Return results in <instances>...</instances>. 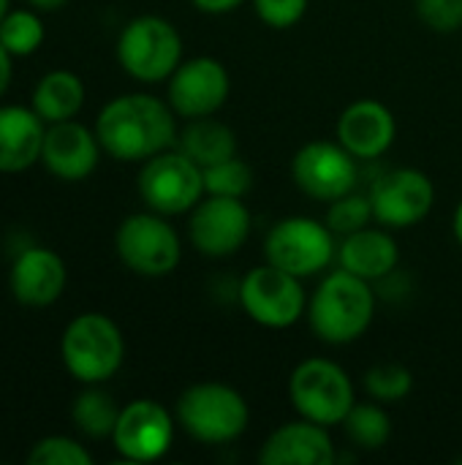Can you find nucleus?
Instances as JSON below:
<instances>
[{
  "label": "nucleus",
  "mask_w": 462,
  "mask_h": 465,
  "mask_svg": "<svg viewBox=\"0 0 462 465\" xmlns=\"http://www.w3.org/2000/svg\"><path fill=\"white\" fill-rule=\"evenodd\" d=\"M93 128L103 153L123 163H144L177 147L180 136L177 114L169 101L150 93H123L106 101Z\"/></svg>",
  "instance_id": "nucleus-1"
},
{
  "label": "nucleus",
  "mask_w": 462,
  "mask_h": 465,
  "mask_svg": "<svg viewBox=\"0 0 462 465\" xmlns=\"http://www.w3.org/2000/svg\"><path fill=\"white\" fill-rule=\"evenodd\" d=\"M310 332L327 346H349L368 335L376 319L373 283L346 272L327 270L308 297L305 313Z\"/></svg>",
  "instance_id": "nucleus-2"
},
{
  "label": "nucleus",
  "mask_w": 462,
  "mask_h": 465,
  "mask_svg": "<svg viewBox=\"0 0 462 465\" xmlns=\"http://www.w3.org/2000/svg\"><path fill=\"white\" fill-rule=\"evenodd\" d=\"M177 428L204 447L237 441L251 425V406L240 390L223 381H196L182 390L174 406Z\"/></svg>",
  "instance_id": "nucleus-3"
},
{
  "label": "nucleus",
  "mask_w": 462,
  "mask_h": 465,
  "mask_svg": "<svg viewBox=\"0 0 462 465\" xmlns=\"http://www.w3.org/2000/svg\"><path fill=\"white\" fill-rule=\"evenodd\" d=\"M60 357L79 384H106L125 362L123 330L106 313H79L63 330Z\"/></svg>",
  "instance_id": "nucleus-4"
},
{
  "label": "nucleus",
  "mask_w": 462,
  "mask_h": 465,
  "mask_svg": "<svg viewBox=\"0 0 462 465\" xmlns=\"http://www.w3.org/2000/svg\"><path fill=\"white\" fill-rule=\"evenodd\" d=\"M114 52L120 68L142 84L166 82L185 60V44L177 25L158 14H142L125 22Z\"/></svg>",
  "instance_id": "nucleus-5"
},
{
  "label": "nucleus",
  "mask_w": 462,
  "mask_h": 465,
  "mask_svg": "<svg viewBox=\"0 0 462 465\" xmlns=\"http://www.w3.org/2000/svg\"><path fill=\"white\" fill-rule=\"evenodd\" d=\"M289 401L297 417L324 428H340L357 403V390L343 365L327 357H308L289 376Z\"/></svg>",
  "instance_id": "nucleus-6"
},
{
  "label": "nucleus",
  "mask_w": 462,
  "mask_h": 465,
  "mask_svg": "<svg viewBox=\"0 0 462 465\" xmlns=\"http://www.w3.org/2000/svg\"><path fill=\"white\" fill-rule=\"evenodd\" d=\"M338 256V237L324 218L289 215L270 226L264 237V262L297 278L324 275Z\"/></svg>",
  "instance_id": "nucleus-7"
},
{
  "label": "nucleus",
  "mask_w": 462,
  "mask_h": 465,
  "mask_svg": "<svg viewBox=\"0 0 462 465\" xmlns=\"http://www.w3.org/2000/svg\"><path fill=\"white\" fill-rule=\"evenodd\" d=\"M117 259L139 278H166L182 262V240L161 213L142 210L120 221L114 232Z\"/></svg>",
  "instance_id": "nucleus-8"
},
{
  "label": "nucleus",
  "mask_w": 462,
  "mask_h": 465,
  "mask_svg": "<svg viewBox=\"0 0 462 465\" xmlns=\"http://www.w3.org/2000/svg\"><path fill=\"white\" fill-rule=\"evenodd\" d=\"M305 281L264 262L245 272L237 286V300L251 322L264 330H289L308 313Z\"/></svg>",
  "instance_id": "nucleus-9"
},
{
  "label": "nucleus",
  "mask_w": 462,
  "mask_h": 465,
  "mask_svg": "<svg viewBox=\"0 0 462 465\" xmlns=\"http://www.w3.org/2000/svg\"><path fill=\"white\" fill-rule=\"evenodd\" d=\"M136 191L152 213L166 218L188 215L204 199V172L182 150L169 147L142 163Z\"/></svg>",
  "instance_id": "nucleus-10"
},
{
  "label": "nucleus",
  "mask_w": 462,
  "mask_h": 465,
  "mask_svg": "<svg viewBox=\"0 0 462 465\" xmlns=\"http://www.w3.org/2000/svg\"><path fill=\"white\" fill-rule=\"evenodd\" d=\"M253 232V215L245 199L210 196L188 213V242L207 259H229L245 248Z\"/></svg>",
  "instance_id": "nucleus-11"
},
{
  "label": "nucleus",
  "mask_w": 462,
  "mask_h": 465,
  "mask_svg": "<svg viewBox=\"0 0 462 465\" xmlns=\"http://www.w3.org/2000/svg\"><path fill=\"white\" fill-rule=\"evenodd\" d=\"M291 180L305 196L329 204L357 191L359 161L338 139H313L294 153Z\"/></svg>",
  "instance_id": "nucleus-12"
},
{
  "label": "nucleus",
  "mask_w": 462,
  "mask_h": 465,
  "mask_svg": "<svg viewBox=\"0 0 462 465\" xmlns=\"http://www.w3.org/2000/svg\"><path fill=\"white\" fill-rule=\"evenodd\" d=\"M370 204L376 223L403 232L422 223L436 207V183L414 166H395L370 185Z\"/></svg>",
  "instance_id": "nucleus-13"
},
{
  "label": "nucleus",
  "mask_w": 462,
  "mask_h": 465,
  "mask_svg": "<svg viewBox=\"0 0 462 465\" xmlns=\"http://www.w3.org/2000/svg\"><path fill=\"white\" fill-rule=\"evenodd\" d=\"M174 430L177 420L163 403L152 398H136L120 409L109 441L114 452L128 463H155L169 455Z\"/></svg>",
  "instance_id": "nucleus-14"
},
{
  "label": "nucleus",
  "mask_w": 462,
  "mask_h": 465,
  "mask_svg": "<svg viewBox=\"0 0 462 465\" xmlns=\"http://www.w3.org/2000/svg\"><path fill=\"white\" fill-rule=\"evenodd\" d=\"M231 95L229 68L212 54H196L177 65L166 79V101L180 120L212 117Z\"/></svg>",
  "instance_id": "nucleus-15"
},
{
  "label": "nucleus",
  "mask_w": 462,
  "mask_h": 465,
  "mask_svg": "<svg viewBox=\"0 0 462 465\" xmlns=\"http://www.w3.org/2000/svg\"><path fill=\"white\" fill-rule=\"evenodd\" d=\"M335 139L357 161H378L392 150L398 139V117L387 104L376 98H357L340 112Z\"/></svg>",
  "instance_id": "nucleus-16"
},
{
  "label": "nucleus",
  "mask_w": 462,
  "mask_h": 465,
  "mask_svg": "<svg viewBox=\"0 0 462 465\" xmlns=\"http://www.w3.org/2000/svg\"><path fill=\"white\" fill-rule=\"evenodd\" d=\"M101 153L103 147L95 128H87L76 120L46 125L41 163L52 177L63 183H82L98 169Z\"/></svg>",
  "instance_id": "nucleus-17"
},
{
  "label": "nucleus",
  "mask_w": 462,
  "mask_h": 465,
  "mask_svg": "<svg viewBox=\"0 0 462 465\" xmlns=\"http://www.w3.org/2000/svg\"><path fill=\"white\" fill-rule=\"evenodd\" d=\"M65 283H68V270L63 256L44 245L22 248L8 272V289L14 300L25 308L54 305L63 297Z\"/></svg>",
  "instance_id": "nucleus-18"
},
{
  "label": "nucleus",
  "mask_w": 462,
  "mask_h": 465,
  "mask_svg": "<svg viewBox=\"0 0 462 465\" xmlns=\"http://www.w3.org/2000/svg\"><path fill=\"white\" fill-rule=\"evenodd\" d=\"M332 428L297 417L278 425L259 450L261 465H332L338 460Z\"/></svg>",
  "instance_id": "nucleus-19"
},
{
  "label": "nucleus",
  "mask_w": 462,
  "mask_h": 465,
  "mask_svg": "<svg viewBox=\"0 0 462 465\" xmlns=\"http://www.w3.org/2000/svg\"><path fill=\"white\" fill-rule=\"evenodd\" d=\"M335 262L340 270L378 286L384 278L398 272L400 245H398L392 229H387L381 223H376V226L370 223V226L338 240Z\"/></svg>",
  "instance_id": "nucleus-20"
},
{
  "label": "nucleus",
  "mask_w": 462,
  "mask_h": 465,
  "mask_svg": "<svg viewBox=\"0 0 462 465\" xmlns=\"http://www.w3.org/2000/svg\"><path fill=\"white\" fill-rule=\"evenodd\" d=\"M46 123L33 106H0V174H19L41 161Z\"/></svg>",
  "instance_id": "nucleus-21"
},
{
  "label": "nucleus",
  "mask_w": 462,
  "mask_h": 465,
  "mask_svg": "<svg viewBox=\"0 0 462 465\" xmlns=\"http://www.w3.org/2000/svg\"><path fill=\"white\" fill-rule=\"evenodd\" d=\"M84 98H87V90L79 74L68 68H52L35 82L30 106L46 125H52V123L76 120V114L84 106Z\"/></svg>",
  "instance_id": "nucleus-22"
},
{
  "label": "nucleus",
  "mask_w": 462,
  "mask_h": 465,
  "mask_svg": "<svg viewBox=\"0 0 462 465\" xmlns=\"http://www.w3.org/2000/svg\"><path fill=\"white\" fill-rule=\"evenodd\" d=\"M177 150H182L193 163L204 169V166H212L218 161L237 155V134L231 131V125H226L215 114L185 120L177 136Z\"/></svg>",
  "instance_id": "nucleus-23"
},
{
  "label": "nucleus",
  "mask_w": 462,
  "mask_h": 465,
  "mask_svg": "<svg viewBox=\"0 0 462 465\" xmlns=\"http://www.w3.org/2000/svg\"><path fill=\"white\" fill-rule=\"evenodd\" d=\"M120 409L123 406H117L101 384H84V392H79L71 403V422L87 439H112Z\"/></svg>",
  "instance_id": "nucleus-24"
},
{
  "label": "nucleus",
  "mask_w": 462,
  "mask_h": 465,
  "mask_svg": "<svg viewBox=\"0 0 462 465\" xmlns=\"http://www.w3.org/2000/svg\"><path fill=\"white\" fill-rule=\"evenodd\" d=\"M346 439L365 452H378L389 444L392 439V417L387 411L384 403L368 398V401H357L351 406V411L346 414V420L340 422Z\"/></svg>",
  "instance_id": "nucleus-25"
},
{
  "label": "nucleus",
  "mask_w": 462,
  "mask_h": 465,
  "mask_svg": "<svg viewBox=\"0 0 462 465\" xmlns=\"http://www.w3.org/2000/svg\"><path fill=\"white\" fill-rule=\"evenodd\" d=\"M44 19L35 8H11L0 19V44L14 57H27L44 44Z\"/></svg>",
  "instance_id": "nucleus-26"
},
{
  "label": "nucleus",
  "mask_w": 462,
  "mask_h": 465,
  "mask_svg": "<svg viewBox=\"0 0 462 465\" xmlns=\"http://www.w3.org/2000/svg\"><path fill=\"white\" fill-rule=\"evenodd\" d=\"M362 387L368 398L384 406H395V403H403L414 392V373L403 362H378L365 371Z\"/></svg>",
  "instance_id": "nucleus-27"
},
{
  "label": "nucleus",
  "mask_w": 462,
  "mask_h": 465,
  "mask_svg": "<svg viewBox=\"0 0 462 465\" xmlns=\"http://www.w3.org/2000/svg\"><path fill=\"white\" fill-rule=\"evenodd\" d=\"M202 172H204V193L210 196L245 199L253 188V169L245 158H240V153L212 166H204Z\"/></svg>",
  "instance_id": "nucleus-28"
},
{
  "label": "nucleus",
  "mask_w": 462,
  "mask_h": 465,
  "mask_svg": "<svg viewBox=\"0 0 462 465\" xmlns=\"http://www.w3.org/2000/svg\"><path fill=\"white\" fill-rule=\"evenodd\" d=\"M324 223L332 229V234L340 240L346 234H354L370 223H376L373 218V204H370V196L368 193H346V196H338L327 204V213H324Z\"/></svg>",
  "instance_id": "nucleus-29"
},
{
  "label": "nucleus",
  "mask_w": 462,
  "mask_h": 465,
  "mask_svg": "<svg viewBox=\"0 0 462 465\" xmlns=\"http://www.w3.org/2000/svg\"><path fill=\"white\" fill-rule=\"evenodd\" d=\"M30 465H93L90 450L71 439V436H44L38 439L30 452H27Z\"/></svg>",
  "instance_id": "nucleus-30"
},
{
  "label": "nucleus",
  "mask_w": 462,
  "mask_h": 465,
  "mask_svg": "<svg viewBox=\"0 0 462 465\" xmlns=\"http://www.w3.org/2000/svg\"><path fill=\"white\" fill-rule=\"evenodd\" d=\"M414 11L419 22L438 35L462 30V0H414Z\"/></svg>",
  "instance_id": "nucleus-31"
},
{
  "label": "nucleus",
  "mask_w": 462,
  "mask_h": 465,
  "mask_svg": "<svg viewBox=\"0 0 462 465\" xmlns=\"http://www.w3.org/2000/svg\"><path fill=\"white\" fill-rule=\"evenodd\" d=\"M256 16L272 30H289L308 14L310 0H251Z\"/></svg>",
  "instance_id": "nucleus-32"
},
{
  "label": "nucleus",
  "mask_w": 462,
  "mask_h": 465,
  "mask_svg": "<svg viewBox=\"0 0 462 465\" xmlns=\"http://www.w3.org/2000/svg\"><path fill=\"white\" fill-rule=\"evenodd\" d=\"M242 3L248 0H191V5L202 14H210V16H223V14H231L237 11Z\"/></svg>",
  "instance_id": "nucleus-33"
},
{
  "label": "nucleus",
  "mask_w": 462,
  "mask_h": 465,
  "mask_svg": "<svg viewBox=\"0 0 462 465\" xmlns=\"http://www.w3.org/2000/svg\"><path fill=\"white\" fill-rule=\"evenodd\" d=\"M14 54L0 44V98L8 93V87H11V79H14Z\"/></svg>",
  "instance_id": "nucleus-34"
},
{
  "label": "nucleus",
  "mask_w": 462,
  "mask_h": 465,
  "mask_svg": "<svg viewBox=\"0 0 462 465\" xmlns=\"http://www.w3.org/2000/svg\"><path fill=\"white\" fill-rule=\"evenodd\" d=\"M68 0H27L30 8L41 11V14H52V11H60Z\"/></svg>",
  "instance_id": "nucleus-35"
},
{
  "label": "nucleus",
  "mask_w": 462,
  "mask_h": 465,
  "mask_svg": "<svg viewBox=\"0 0 462 465\" xmlns=\"http://www.w3.org/2000/svg\"><path fill=\"white\" fill-rule=\"evenodd\" d=\"M452 234H455L457 245H460V248H462V199H460V202H457L455 213H452Z\"/></svg>",
  "instance_id": "nucleus-36"
},
{
  "label": "nucleus",
  "mask_w": 462,
  "mask_h": 465,
  "mask_svg": "<svg viewBox=\"0 0 462 465\" xmlns=\"http://www.w3.org/2000/svg\"><path fill=\"white\" fill-rule=\"evenodd\" d=\"M11 11V0H0V19Z\"/></svg>",
  "instance_id": "nucleus-37"
}]
</instances>
